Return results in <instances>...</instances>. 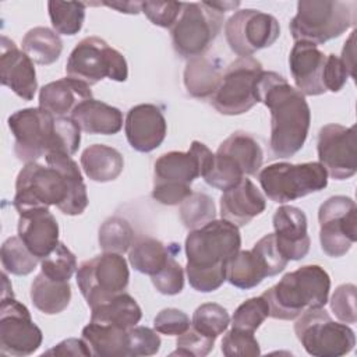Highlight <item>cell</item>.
Listing matches in <instances>:
<instances>
[{
  "label": "cell",
  "mask_w": 357,
  "mask_h": 357,
  "mask_svg": "<svg viewBox=\"0 0 357 357\" xmlns=\"http://www.w3.org/2000/svg\"><path fill=\"white\" fill-rule=\"evenodd\" d=\"M254 248L266 261V264L269 266V271H271V276H275V275L280 273L286 268L289 261L280 254V251H279V248L276 245L275 234L273 233H268L262 238H259L254 244Z\"/></svg>",
  "instance_id": "obj_50"
},
{
  "label": "cell",
  "mask_w": 357,
  "mask_h": 357,
  "mask_svg": "<svg viewBox=\"0 0 357 357\" xmlns=\"http://www.w3.org/2000/svg\"><path fill=\"white\" fill-rule=\"evenodd\" d=\"M280 35L278 20L254 8L237 10L225 22V36L231 52L250 57L255 52L272 46Z\"/></svg>",
  "instance_id": "obj_16"
},
{
  "label": "cell",
  "mask_w": 357,
  "mask_h": 357,
  "mask_svg": "<svg viewBox=\"0 0 357 357\" xmlns=\"http://www.w3.org/2000/svg\"><path fill=\"white\" fill-rule=\"evenodd\" d=\"M18 237L28 250L43 259L60 243L59 223L49 208H33L18 213Z\"/></svg>",
  "instance_id": "obj_21"
},
{
  "label": "cell",
  "mask_w": 357,
  "mask_h": 357,
  "mask_svg": "<svg viewBox=\"0 0 357 357\" xmlns=\"http://www.w3.org/2000/svg\"><path fill=\"white\" fill-rule=\"evenodd\" d=\"M266 208L264 194L257 185L247 177L223 191L220 197V216L222 219L243 227L248 225L254 218L261 215Z\"/></svg>",
  "instance_id": "obj_23"
},
{
  "label": "cell",
  "mask_w": 357,
  "mask_h": 357,
  "mask_svg": "<svg viewBox=\"0 0 357 357\" xmlns=\"http://www.w3.org/2000/svg\"><path fill=\"white\" fill-rule=\"evenodd\" d=\"M357 206L346 195H333L318 209L319 243L332 258L346 255L357 240Z\"/></svg>",
  "instance_id": "obj_15"
},
{
  "label": "cell",
  "mask_w": 357,
  "mask_h": 357,
  "mask_svg": "<svg viewBox=\"0 0 357 357\" xmlns=\"http://www.w3.org/2000/svg\"><path fill=\"white\" fill-rule=\"evenodd\" d=\"M184 3L180 1H141V11L158 26L173 28L178 20Z\"/></svg>",
  "instance_id": "obj_46"
},
{
  "label": "cell",
  "mask_w": 357,
  "mask_h": 357,
  "mask_svg": "<svg viewBox=\"0 0 357 357\" xmlns=\"http://www.w3.org/2000/svg\"><path fill=\"white\" fill-rule=\"evenodd\" d=\"M223 26V13L208 1L184 3L181 14L172 28L174 50L184 59L204 56Z\"/></svg>",
  "instance_id": "obj_11"
},
{
  "label": "cell",
  "mask_w": 357,
  "mask_h": 357,
  "mask_svg": "<svg viewBox=\"0 0 357 357\" xmlns=\"http://www.w3.org/2000/svg\"><path fill=\"white\" fill-rule=\"evenodd\" d=\"M98 241L103 252L124 254L134 243V229L124 218L110 216L100 225Z\"/></svg>",
  "instance_id": "obj_36"
},
{
  "label": "cell",
  "mask_w": 357,
  "mask_h": 357,
  "mask_svg": "<svg viewBox=\"0 0 357 357\" xmlns=\"http://www.w3.org/2000/svg\"><path fill=\"white\" fill-rule=\"evenodd\" d=\"M160 337L155 329L148 326H132L128 329V356H153L160 349Z\"/></svg>",
  "instance_id": "obj_47"
},
{
  "label": "cell",
  "mask_w": 357,
  "mask_h": 357,
  "mask_svg": "<svg viewBox=\"0 0 357 357\" xmlns=\"http://www.w3.org/2000/svg\"><path fill=\"white\" fill-rule=\"evenodd\" d=\"M77 269L75 255L61 241L47 257L40 259V272L53 280L68 282Z\"/></svg>",
  "instance_id": "obj_41"
},
{
  "label": "cell",
  "mask_w": 357,
  "mask_h": 357,
  "mask_svg": "<svg viewBox=\"0 0 357 357\" xmlns=\"http://www.w3.org/2000/svg\"><path fill=\"white\" fill-rule=\"evenodd\" d=\"M66 74L86 85H95L103 78L124 82L128 66L124 56L99 36L81 39L68 56Z\"/></svg>",
  "instance_id": "obj_9"
},
{
  "label": "cell",
  "mask_w": 357,
  "mask_h": 357,
  "mask_svg": "<svg viewBox=\"0 0 357 357\" xmlns=\"http://www.w3.org/2000/svg\"><path fill=\"white\" fill-rule=\"evenodd\" d=\"M258 178L265 195L276 204L296 201L328 185V173L319 162L272 163L259 172Z\"/></svg>",
  "instance_id": "obj_8"
},
{
  "label": "cell",
  "mask_w": 357,
  "mask_h": 357,
  "mask_svg": "<svg viewBox=\"0 0 357 357\" xmlns=\"http://www.w3.org/2000/svg\"><path fill=\"white\" fill-rule=\"evenodd\" d=\"M184 245L190 286L197 291L211 293L226 282L227 262L240 251L241 236L236 225L215 219L190 230Z\"/></svg>",
  "instance_id": "obj_3"
},
{
  "label": "cell",
  "mask_w": 357,
  "mask_h": 357,
  "mask_svg": "<svg viewBox=\"0 0 357 357\" xmlns=\"http://www.w3.org/2000/svg\"><path fill=\"white\" fill-rule=\"evenodd\" d=\"M294 333L304 350L314 357H340L356 346L354 331L333 321L324 308L301 314L294 324Z\"/></svg>",
  "instance_id": "obj_10"
},
{
  "label": "cell",
  "mask_w": 357,
  "mask_h": 357,
  "mask_svg": "<svg viewBox=\"0 0 357 357\" xmlns=\"http://www.w3.org/2000/svg\"><path fill=\"white\" fill-rule=\"evenodd\" d=\"M43 354L47 356H93L91 347L84 339L77 337H68L50 350L45 351Z\"/></svg>",
  "instance_id": "obj_52"
},
{
  "label": "cell",
  "mask_w": 357,
  "mask_h": 357,
  "mask_svg": "<svg viewBox=\"0 0 357 357\" xmlns=\"http://www.w3.org/2000/svg\"><path fill=\"white\" fill-rule=\"evenodd\" d=\"M15 156L28 163L52 152L73 156L81 142V128L71 116L56 117L42 107L14 112L8 120Z\"/></svg>",
  "instance_id": "obj_4"
},
{
  "label": "cell",
  "mask_w": 357,
  "mask_h": 357,
  "mask_svg": "<svg viewBox=\"0 0 357 357\" xmlns=\"http://www.w3.org/2000/svg\"><path fill=\"white\" fill-rule=\"evenodd\" d=\"M86 6L82 1H47V11L54 32L68 36L78 33L85 21Z\"/></svg>",
  "instance_id": "obj_35"
},
{
  "label": "cell",
  "mask_w": 357,
  "mask_h": 357,
  "mask_svg": "<svg viewBox=\"0 0 357 357\" xmlns=\"http://www.w3.org/2000/svg\"><path fill=\"white\" fill-rule=\"evenodd\" d=\"M82 339L88 343L93 356H128V329L117 325L89 321L82 328Z\"/></svg>",
  "instance_id": "obj_29"
},
{
  "label": "cell",
  "mask_w": 357,
  "mask_h": 357,
  "mask_svg": "<svg viewBox=\"0 0 357 357\" xmlns=\"http://www.w3.org/2000/svg\"><path fill=\"white\" fill-rule=\"evenodd\" d=\"M92 98L91 86L66 77L43 85L39 91V107L50 112L56 117L71 114L84 100Z\"/></svg>",
  "instance_id": "obj_24"
},
{
  "label": "cell",
  "mask_w": 357,
  "mask_h": 357,
  "mask_svg": "<svg viewBox=\"0 0 357 357\" xmlns=\"http://www.w3.org/2000/svg\"><path fill=\"white\" fill-rule=\"evenodd\" d=\"M317 152L319 163L335 180H347L357 172L356 126L331 123L318 132Z\"/></svg>",
  "instance_id": "obj_17"
},
{
  "label": "cell",
  "mask_w": 357,
  "mask_h": 357,
  "mask_svg": "<svg viewBox=\"0 0 357 357\" xmlns=\"http://www.w3.org/2000/svg\"><path fill=\"white\" fill-rule=\"evenodd\" d=\"M356 286L353 283H344L335 289L329 305L336 318L343 324H356Z\"/></svg>",
  "instance_id": "obj_45"
},
{
  "label": "cell",
  "mask_w": 357,
  "mask_h": 357,
  "mask_svg": "<svg viewBox=\"0 0 357 357\" xmlns=\"http://www.w3.org/2000/svg\"><path fill=\"white\" fill-rule=\"evenodd\" d=\"M223 77V68L219 59L205 56L190 59L183 73V81L187 92L198 99L212 98Z\"/></svg>",
  "instance_id": "obj_26"
},
{
  "label": "cell",
  "mask_w": 357,
  "mask_h": 357,
  "mask_svg": "<svg viewBox=\"0 0 357 357\" xmlns=\"http://www.w3.org/2000/svg\"><path fill=\"white\" fill-rule=\"evenodd\" d=\"M70 116L81 131L88 134L113 135L123 127V113L120 109L93 98L81 102Z\"/></svg>",
  "instance_id": "obj_25"
},
{
  "label": "cell",
  "mask_w": 357,
  "mask_h": 357,
  "mask_svg": "<svg viewBox=\"0 0 357 357\" xmlns=\"http://www.w3.org/2000/svg\"><path fill=\"white\" fill-rule=\"evenodd\" d=\"M81 167L88 178L96 183H107L116 180L123 169V155L113 146L93 144L81 153Z\"/></svg>",
  "instance_id": "obj_27"
},
{
  "label": "cell",
  "mask_w": 357,
  "mask_h": 357,
  "mask_svg": "<svg viewBox=\"0 0 357 357\" xmlns=\"http://www.w3.org/2000/svg\"><path fill=\"white\" fill-rule=\"evenodd\" d=\"M47 166L28 162L15 180L13 205L17 212L33 208L57 206L68 216L81 215L88 204L86 185L77 162L64 153L45 156Z\"/></svg>",
  "instance_id": "obj_1"
},
{
  "label": "cell",
  "mask_w": 357,
  "mask_h": 357,
  "mask_svg": "<svg viewBox=\"0 0 357 357\" xmlns=\"http://www.w3.org/2000/svg\"><path fill=\"white\" fill-rule=\"evenodd\" d=\"M354 24V1L300 0L289 28L296 42L301 40L318 46L339 38Z\"/></svg>",
  "instance_id": "obj_7"
},
{
  "label": "cell",
  "mask_w": 357,
  "mask_h": 357,
  "mask_svg": "<svg viewBox=\"0 0 357 357\" xmlns=\"http://www.w3.org/2000/svg\"><path fill=\"white\" fill-rule=\"evenodd\" d=\"M42 340L43 333L32 321L29 310L14 297L13 290H4L0 303V353L31 356L40 347Z\"/></svg>",
  "instance_id": "obj_14"
},
{
  "label": "cell",
  "mask_w": 357,
  "mask_h": 357,
  "mask_svg": "<svg viewBox=\"0 0 357 357\" xmlns=\"http://www.w3.org/2000/svg\"><path fill=\"white\" fill-rule=\"evenodd\" d=\"M229 324L230 315L227 310L216 303L201 304L194 311L191 319V326L194 329L215 340L227 329Z\"/></svg>",
  "instance_id": "obj_39"
},
{
  "label": "cell",
  "mask_w": 357,
  "mask_h": 357,
  "mask_svg": "<svg viewBox=\"0 0 357 357\" xmlns=\"http://www.w3.org/2000/svg\"><path fill=\"white\" fill-rule=\"evenodd\" d=\"M241 167L244 176L257 174L264 162V151L255 137L245 131H234L218 148Z\"/></svg>",
  "instance_id": "obj_31"
},
{
  "label": "cell",
  "mask_w": 357,
  "mask_h": 357,
  "mask_svg": "<svg viewBox=\"0 0 357 357\" xmlns=\"http://www.w3.org/2000/svg\"><path fill=\"white\" fill-rule=\"evenodd\" d=\"M124 131L130 146L146 153L162 145L167 123L160 107L152 103H139L127 112Z\"/></svg>",
  "instance_id": "obj_18"
},
{
  "label": "cell",
  "mask_w": 357,
  "mask_h": 357,
  "mask_svg": "<svg viewBox=\"0 0 357 357\" xmlns=\"http://www.w3.org/2000/svg\"><path fill=\"white\" fill-rule=\"evenodd\" d=\"M172 254L174 252H170V247L162 241L153 237H139L128 250V261L139 273L153 276L166 265Z\"/></svg>",
  "instance_id": "obj_33"
},
{
  "label": "cell",
  "mask_w": 357,
  "mask_h": 357,
  "mask_svg": "<svg viewBox=\"0 0 357 357\" xmlns=\"http://www.w3.org/2000/svg\"><path fill=\"white\" fill-rule=\"evenodd\" d=\"M264 71L254 57H238L227 66L222 81L211 98V105L225 116H238L248 112L257 100V82Z\"/></svg>",
  "instance_id": "obj_13"
},
{
  "label": "cell",
  "mask_w": 357,
  "mask_h": 357,
  "mask_svg": "<svg viewBox=\"0 0 357 357\" xmlns=\"http://www.w3.org/2000/svg\"><path fill=\"white\" fill-rule=\"evenodd\" d=\"M0 50L1 84L10 88L21 99L32 100L38 89L33 61L24 50L17 47L14 40L8 39L6 35L1 36Z\"/></svg>",
  "instance_id": "obj_19"
},
{
  "label": "cell",
  "mask_w": 357,
  "mask_h": 357,
  "mask_svg": "<svg viewBox=\"0 0 357 357\" xmlns=\"http://www.w3.org/2000/svg\"><path fill=\"white\" fill-rule=\"evenodd\" d=\"M3 271L17 276L29 275L38 265L39 258L35 257L18 236L4 240L0 250Z\"/></svg>",
  "instance_id": "obj_37"
},
{
  "label": "cell",
  "mask_w": 357,
  "mask_h": 357,
  "mask_svg": "<svg viewBox=\"0 0 357 357\" xmlns=\"http://www.w3.org/2000/svg\"><path fill=\"white\" fill-rule=\"evenodd\" d=\"M141 307L132 296L124 291L91 308V321L112 324L124 329L135 326L141 321Z\"/></svg>",
  "instance_id": "obj_32"
},
{
  "label": "cell",
  "mask_w": 357,
  "mask_h": 357,
  "mask_svg": "<svg viewBox=\"0 0 357 357\" xmlns=\"http://www.w3.org/2000/svg\"><path fill=\"white\" fill-rule=\"evenodd\" d=\"M128 282L127 261L116 252L96 255L84 261L77 269V284L89 308L123 293Z\"/></svg>",
  "instance_id": "obj_12"
},
{
  "label": "cell",
  "mask_w": 357,
  "mask_h": 357,
  "mask_svg": "<svg viewBox=\"0 0 357 357\" xmlns=\"http://www.w3.org/2000/svg\"><path fill=\"white\" fill-rule=\"evenodd\" d=\"M22 50L31 60L40 66H49L59 60L63 52V42L57 32L46 26H35L22 38Z\"/></svg>",
  "instance_id": "obj_34"
},
{
  "label": "cell",
  "mask_w": 357,
  "mask_h": 357,
  "mask_svg": "<svg viewBox=\"0 0 357 357\" xmlns=\"http://www.w3.org/2000/svg\"><path fill=\"white\" fill-rule=\"evenodd\" d=\"M243 177L244 173L236 160L229 155L216 151V153H213V162L209 170L205 173L204 180L211 187L226 191L237 185Z\"/></svg>",
  "instance_id": "obj_40"
},
{
  "label": "cell",
  "mask_w": 357,
  "mask_h": 357,
  "mask_svg": "<svg viewBox=\"0 0 357 357\" xmlns=\"http://www.w3.org/2000/svg\"><path fill=\"white\" fill-rule=\"evenodd\" d=\"M191 326L190 318L178 308H163L153 318V329L167 336H178Z\"/></svg>",
  "instance_id": "obj_49"
},
{
  "label": "cell",
  "mask_w": 357,
  "mask_h": 357,
  "mask_svg": "<svg viewBox=\"0 0 357 357\" xmlns=\"http://www.w3.org/2000/svg\"><path fill=\"white\" fill-rule=\"evenodd\" d=\"M269 317L268 303L262 296L243 301L231 317V328L255 332Z\"/></svg>",
  "instance_id": "obj_42"
},
{
  "label": "cell",
  "mask_w": 357,
  "mask_h": 357,
  "mask_svg": "<svg viewBox=\"0 0 357 357\" xmlns=\"http://www.w3.org/2000/svg\"><path fill=\"white\" fill-rule=\"evenodd\" d=\"M266 276H271L269 266L254 247L240 250L227 262L226 280L234 287L243 290L257 287Z\"/></svg>",
  "instance_id": "obj_28"
},
{
  "label": "cell",
  "mask_w": 357,
  "mask_h": 357,
  "mask_svg": "<svg viewBox=\"0 0 357 357\" xmlns=\"http://www.w3.org/2000/svg\"><path fill=\"white\" fill-rule=\"evenodd\" d=\"M178 213L183 225L187 229L194 230L216 219V206L208 194L192 191L180 204Z\"/></svg>",
  "instance_id": "obj_38"
},
{
  "label": "cell",
  "mask_w": 357,
  "mask_h": 357,
  "mask_svg": "<svg viewBox=\"0 0 357 357\" xmlns=\"http://www.w3.org/2000/svg\"><path fill=\"white\" fill-rule=\"evenodd\" d=\"M275 241L280 254L287 261L303 259L311 245L307 231V216L304 211L291 205L279 206L272 218Z\"/></svg>",
  "instance_id": "obj_20"
},
{
  "label": "cell",
  "mask_w": 357,
  "mask_h": 357,
  "mask_svg": "<svg viewBox=\"0 0 357 357\" xmlns=\"http://www.w3.org/2000/svg\"><path fill=\"white\" fill-rule=\"evenodd\" d=\"M215 339H211L197 329L190 326L188 331L177 336L176 350L172 351V356H191V357H204L211 353L213 349Z\"/></svg>",
  "instance_id": "obj_48"
},
{
  "label": "cell",
  "mask_w": 357,
  "mask_h": 357,
  "mask_svg": "<svg viewBox=\"0 0 357 357\" xmlns=\"http://www.w3.org/2000/svg\"><path fill=\"white\" fill-rule=\"evenodd\" d=\"M331 278L319 265H304L286 273L261 296L269 307V317L291 321L301 314L324 308L328 303Z\"/></svg>",
  "instance_id": "obj_5"
},
{
  "label": "cell",
  "mask_w": 357,
  "mask_h": 357,
  "mask_svg": "<svg viewBox=\"0 0 357 357\" xmlns=\"http://www.w3.org/2000/svg\"><path fill=\"white\" fill-rule=\"evenodd\" d=\"M342 63L344 64L346 70L349 71L350 78L356 77L354 66H356V31H351L349 39L344 42V46L342 49Z\"/></svg>",
  "instance_id": "obj_53"
},
{
  "label": "cell",
  "mask_w": 357,
  "mask_h": 357,
  "mask_svg": "<svg viewBox=\"0 0 357 357\" xmlns=\"http://www.w3.org/2000/svg\"><path fill=\"white\" fill-rule=\"evenodd\" d=\"M208 4L225 14V11L237 8L240 6V1H208Z\"/></svg>",
  "instance_id": "obj_55"
},
{
  "label": "cell",
  "mask_w": 357,
  "mask_h": 357,
  "mask_svg": "<svg viewBox=\"0 0 357 357\" xmlns=\"http://www.w3.org/2000/svg\"><path fill=\"white\" fill-rule=\"evenodd\" d=\"M155 289L165 296H176L184 287V271L172 254L166 265L153 276H151Z\"/></svg>",
  "instance_id": "obj_44"
},
{
  "label": "cell",
  "mask_w": 357,
  "mask_h": 357,
  "mask_svg": "<svg viewBox=\"0 0 357 357\" xmlns=\"http://www.w3.org/2000/svg\"><path fill=\"white\" fill-rule=\"evenodd\" d=\"M257 100L271 110V151L276 158L297 153L308 135L311 110L305 96L275 71H262L257 82Z\"/></svg>",
  "instance_id": "obj_2"
},
{
  "label": "cell",
  "mask_w": 357,
  "mask_h": 357,
  "mask_svg": "<svg viewBox=\"0 0 357 357\" xmlns=\"http://www.w3.org/2000/svg\"><path fill=\"white\" fill-rule=\"evenodd\" d=\"M103 6H107L110 8L117 10L119 13H124V14H138L141 13V1H103L100 3Z\"/></svg>",
  "instance_id": "obj_54"
},
{
  "label": "cell",
  "mask_w": 357,
  "mask_h": 357,
  "mask_svg": "<svg viewBox=\"0 0 357 357\" xmlns=\"http://www.w3.org/2000/svg\"><path fill=\"white\" fill-rule=\"evenodd\" d=\"M32 304L46 315L63 312L71 300V286L68 282L53 280L43 272L38 273L29 291Z\"/></svg>",
  "instance_id": "obj_30"
},
{
  "label": "cell",
  "mask_w": 357,
  "mask_h": 357,
  "mask_svg": "<svg viewBox=\"0 0 357 357\" xmlns=\"http://www.w3.org/2000/svg\"><path fill=\"white\" fill-rule=\"evenodd\" d=\"M222 353L226 357L259 356L261 347L254 332L231 328L222 339Z\"/></svg>",
  "instance_id": "obj_43"
},
{
  "label": "cell",
  "mask_w": 357,
  "mask_h": 357,
  "mask_svg": "<svg viewBox=\"0 0 357 357\" xmlns=\"http://www.w3.org/2000/svg\"><path fill=\"white\" fill-rule=\"evenodd\" d=\"M213 162L212 151L192 141L187 152L170 151L160 155L153 166L152 198L162 205H178L191 192V183L204 177Z\"/></svg>",
  "instance_id": "obj_6"
},
{
  "label": "cell",
  "mask_w": 357,
  "mask_h": 357,
  "mask_svg": "<svg viewBox=\"0 0 357 357\" xmlns=\"http://www.w3.org/2000/svg\"><path fill=\"white\" fill-rule=\"evenodd\" d=\"M349 77V71L346 70L340 57L333 53L326 54L324 67V86L326 92H339L340 89H343Z\"/></svg>",
  "instance_id": "obj_51"
},
{
  "label": "cell",
  "mask_w": 357,
  "mask_h": 357,
  "mask_svg": "<svg viewBox=\"0 0 357 357\" xmlns=\"http://www.w3.org/2000/svg\"><path fill=\"white\" fill-rule=\"evenodd\" d=\"M326 54L315 45L296 42L289 56V67L296 88L304 96H318L326 92L324 86V67Z\"/></svg>",
  "instance_id": "obj_22"
}]
</instances>
